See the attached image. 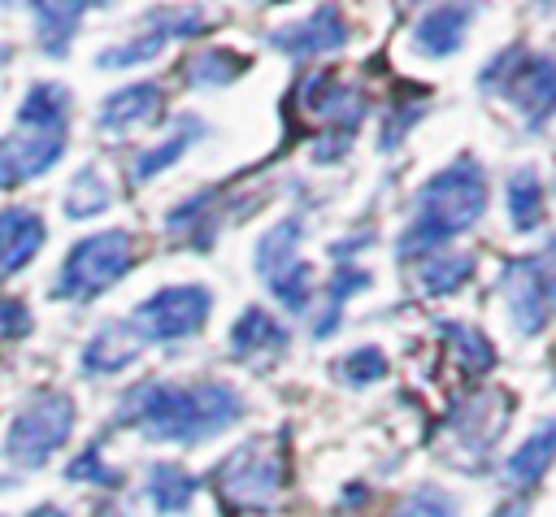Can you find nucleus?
Listing matches in <instances>:
<instances>
[{
	"label": "nucleus",
	"instance_id": "nucleus-27",
	"mask_svg": "<svg viewBox=\"0 0 556 517\" xmlns=\"http://www.w3.org/2000/svg\"><path fill=\"white\" fill-rule=\"evenodd\" d=\"M243 70H248V56H239L230 48H208L182 65V78H187V87H230Z\"/></svg>",
	"mask_w": 556,
	"mask_h": 517
},
{
	"label": "nucleus",
	"instance_id": "nucleus-36",
	"mask_svg": "<svg viewBox=\"0 0 556 517\" xmlns=\"http://www.w3.org/2000/svg\"><path fill=\"white\" fill-rule=\"evenodd\" d=\"M35 330V313L26 300H0V339H26Z\"/></svg>",
	"mask_w": 556,
	"mask_h": 517
},
{
	"label": "nucleus",
	"instance_id": "nucleus-17",
	"mask_svg": "<svg viewBox=\"0 0 556 517\" xmlns=\"http://www.w3.org/2000/svg\"><path fill=\"white\" fill-rule=\"evenodd\" d=\"M30 17H35V39H39V48H43V56H52V61H65L70 56V43H74V35H78V22L87 17V4L83 0H70V4H61V0H35L30 4Z\"/></svg>",
	"mask_w": 556,
	"mask_h": 517
},
{
	"label": "nucleus",
	"instance_id": "nucleus-18",
	"mask_svg": "<svg viewBox=\"0 0 556 517\" xmlns=\"http://www.w3.org/2000/svg\"><path fill=\"white\" fill-rule=\"evenodd\" d=\"M287 348V330L261 308V304H248L235 326H230V356L235 361H256L265 352H282Z\"/></svg>",
	"mask_w": 556,
	"mask_h": 517
},
{
	"label": "nucleus",
	"instance_id": "nucleus-12",
	"mask_svg": "<svg viewBox=\"0 0 556 517\" xmlns=\"http://www.w3.org/2000/svg\"><path fill=\"white\" fill-rule=\"evenodd\" d=\"M148 343L139 339V330L126 321V317H109V321H100L96 330H91V339L83 343V352H78V365H83V374H122L126 365H135L139 361V352H143Z\"/></svg>",
	"mask_w": 556,
	"mask_h": 517
},
{
	"label": "nucleus",
	"instance_id": "nucleus-1",
	"mask_svg": "<svg viewBox=\"0 0 556 517\" xmlns=\"http://www.w3.org/2000/svg\"><path fill=\"white\" fill-rule=\"evenodd\" d=\"M243 395L222 378H195V382H169L148 378L135 391L122 395V408L113 413L117 426L139 430L152 443H204L222 430H230L243 417Z\"/></svg>",
	"mask_w": 556,
	"mask_h": 517
},
{
	"label": "nucleus",
	"instance_id": "nucleus-19",
	"mask_svg": "<svg viewBox=\"0 0 556 517\" xmlns=\"http://www.w3.org/2000/svg\"><path fill=\"white\" fill-rule=\"evenodd\" d=\"M65 122H70V87L61 83H30V91L13 113L17 130H70Z\"/></svg>",
	"mask_w": 556,
	"mask_h": 517
},
{
	"label": "nucleus",
	"instance_id": "nucleus-4",
	"mask_svg": "<svg viewBox=\"0 0 556 517\" xmlns=\"http://www.w3.org/2000/svg\"><path fill=\"white\" fill-rule=\"evenodd\" d=\"M478 83L486 91H500L513 100L521 113L526 130H543L547 117L556 113V56L526 52V48H504L491 56V65L478 70Z\"/></svg>",
	"mask_w": 556,
	"mask_h": 517
},
{
	"label": "nucleus",
	"instance_id": "nucleus-23",
	"mask_svg": "<svg viewBox=\"0 0 556 517\" xmlns=\"http://www.w3.org/2000/svg\"><path fill=\"white\" fill-rule=\"evenodd\" d=\"M143 491H148V500H152L156 513H187V504L195 500L200 482H195V474H187L182 465H174V461H156V465L148 469Z\"/></svg>",
	"mask_w": 556,
	"mask_h": 517
},
{
	"label": "nucleus",
	"instance_id": "nucleus-26",
	"mask_svg": "<svg viewBox=\"0 0 556 517\" xmlns=\"http://www.w3.org/2000/svg\"><path fill=\"white\" fill-rule=\"evenodd\" d=\"M365 287H369V274H365L361 265H339V269L330 274V282H326L321 313L313 317V335H317V339H330L334 326H339V317H343V304H348L356 291H365Z\"/></svg>",
	"mask_w": 556,
	"mask_h": 517
},
{
	"label": "nucleus",
	"instance_id": "nucleus-21",
	"mask_svg": "<svg viewBox=\"0 0 556 517\" xmlns=\"http://www.w3.org/2000/svg\"><path fill=\"white\" fill-rule=\"evenodd\" d=\"M434 330H439V335H443V343L452 348L456 369H460L465 378H482L486 369H495V348H491V339H486L482 330H473L469 321L439 317V321H434Z\"/></svg>",
	"mask_w": 556,
	"mask_h": 517
},
{
	"label": "nucleus",
	"instance_id": "nucleus-30",
	"mask_svg": "<svg viewBox=\"0 0 556 517\" xmlns=\"http://www.w3.org/2000/svg\"><path fill=\"white\" fill-rule=\"evenodd\" d=\"M143 22H148L152 30H161L165 39H191V35H204V30L213 26L204 9H169V4L148 9Z\"/></svg>",
	"mask_w": 556,
	"mask_h": 517
},
{
	"label": "nucleus",
	"instance_id": "nucleus-6",
	"mask_svg": "<svg viewBox=\"0 0 556 517\" xmlns=\"http://www.w3.org/2000/svg\"><path fill=\"white\" fill-rule=\"evenodd\" d=\"M70 430H74V400L65 391H39L26 408L13 413L4 430V456L17 469H43L52 452L65 447Z\"/></svg>",
	"mask_w": 556,
	"mask_h": 517
},
{
	"label": "nucleus",
	"instance_id": "nucleus-14",
	"mask_svg": "<svg viewBox=\"0 0 556 517\" xmlns=\"http://www.w3.org/2000/svg\"><path fill=\"white\" fill-rule=\"evenodd\" d=\"M43 239H48V226L35 209H22V204L0 209V278L22 274L39 256Z\"/></svg>",
	"mask_w": 556,
	"mask_h": 517
},
{
	"label": "nucleus",
	"instance_id": "nucleus-37",
	"mask_svg": "<svg viewBox=\"0 0 556 517\" xmlns=\"http://www.w3.org/2000/svg\"><path fill=\"white\" fill-rule=\"evenodd\" d=\"M352 130H317V139H313V161H321V165H334L348 148H352Z\"/></svg>",
	"mask_w": 556,
	"mask_h": 517
},
{
	"label": "nucleus",
	"instance_id": "nucleus-15",
	"mask_svg": "<svg viewBox=\"0 0 556 517\" xmlns=\"http://www.w3.org/2000/svg\"><path fill=\"white\" fill-rule=\"evenodd\" d=\"M161 100L165 91L156 83H130V87H117L100 100L96 109V126L117 135V130H130V126H143V122H156L161 113Z\"/></svg>",
	"mask_w": 556,
	"mask_h": 517
},
{
	"label": "nucleus",
	"instance_id": "nucleus-31",
	"mask_svg": "<svg viewBox=\"0 0 556 517\" xmlns=\"http://www.w3.org/2000/svg\"><path fill=\"white\" fill-rule=\"evenodd\" d=\"M169 39L161 35V30H143V35H135L130 43H113V48H104L100 56H96V65L100 70H126V65H143V61H152L161 48H165Z\"/></svg>",
	"mask_w": 556,
	"mask_h": 517
},
{
	"label": "nucleus",
	"instance_id": "nucleus-13",
	"mask_svg": "<svg viewBox=\"0 0 556 517\" xmlns=\"http://www.w3.org/2000/svg\"><path fill=\"white\" fill-rule=\"evenodd\" d=\"M469 22H473V4H434L413 22V48L426 61H443V56L460 52Z\"/></svg>",
	"mask_w": 556,
	"mask_h": 517
},
{
	"label": "nucleus",
	"instance_id": "nucleus-32",
	"mask_svg": "<svg viewBox=\"0 0 556 517\" xmlns=\"http://www.w3.org/2000/svg\"><path fill=\"white\" fill-rule=\"evenodd\" d=\"M269 291L282 300V308H287V313H304V308H308V300H313V265H308V261L287 265L282 274H274V278H269Z\"/></svg>",
	"mask_w": 556,
	"mask_h": 517
},
{
	"label": "nucleus",
	"instance_id": "nucleus-7",
	"mask_svg": "<svg viewBox=\"0 0 556 517\" xmlns=\"http://www.w3.org/2000/svg\"><path fill=\"white\" fill-rule=\"evenodd\" d=\"M213 313V291L200 282H174L152 291L148 300L135 304V313L126 317L143 343H174V339H191L195 330H204Z\"/></svg>",
	"mask_w": 556,
	"mask_h": 517
},
{
	"label": "nucleus",
	"instance_id": "nucleus-39",
	"mask_svg": "<svg viewBox=\"0 0 556 517\" xmlns=\"http://www.w3.org/2000/svg\"><path fill=\"white\" fill-rule=\"evenodd\" d=\"M26 517H70V513H65L61 504H35V508H30Z\"/></svg>",
	"mask_w": 556,
	"mask_h": 517
},
{
	"label": "nucleus",
	"instance_id": "nucleus-33",
	"mask_svg": "<svg viewBox=\"0 0 556 517\" xmlns=\"http://www.w3.org/2000/svg\"><path fill=\"white\" fill-rule=\"evenodd\" d=\"M391 517H456V500H452L443 487L421 482L417 491H408V495L391 508Z\"/></svg>",
	"mask_w": 556,
	"mask_h": 517
},
{
	"label": "nucleus",
	"instance_id": "nucleus-22",
	"mask_svg": "<svg viewBox=\"0 0 556 517\" xmlns=\"http://www.w3.org/2000/svg\"><path fill=\"white\" fill-rule=\"evenodd\" d=\"M300 239H304V217H300V213H291V217H282L278 226H269V230L256 239V252H252L256 274L269 282L274 274H282L287 265H295V261H300V256H295Z\"/></svg>",
	"mask_w": 556,
	"mask_h": 517
},
{
	"label": "nucleus",
	"instance_id": "nucleus-2",
	"mask_svg": "<svg viewBox=\"0 0 556 517\" xmlns=\"http://www.w3.org/2000/svg\"><path fill=\"white\" fill-rule=\"evenodd\" d=\"M482 213H486V169L473 156H456L452 165H443L417 187V213L400 235L395 252L404 261L426 256L452 243L456 235H465Z\"/></svg>",
	"mask_w": 556,
	"mask_h": 517
},
{
	"label": "nucleus",
	"instance_id": "nucleus-16",
	"mask_svg": "<svg viewBox=\"0 0 556 517\" xmlns=\"http://www.w3.org/2000/svg\"><path fill=\"white\" fill-rule=\"evenodd\" d=\"M556 461V417H543L504 461V482L513 491H530L534 482H543V474Z\"/></svg>",
	"mask_w": 556,
	"mask_h": 517
},
{
	"label": "nucleus",
	"instance_id": "nucleus-28",
	"mask_svg": "<svg viewBox=\"0 0 556 517\" xmlns=\"http://www.w3.org/2000/svg\"><path fill=\"white\" fill-rule=\"evenodd\" d=\"M469 278H473V256H469V252H456V256H434V261H426V265L417 269L421 291H426V295H434V300H443V295L460 291Z\"/></svg>",
	"mask_w": 556,
	"mask_h": 517
},
{
	"label": "nucleus",
	"instance_id": "nucleus-3",
	"mask_svg": "<svg viewBox=\"0 0 556 517\" xmlns=\"http://www.w3.org/2000/svg\"><path fill=\"white\" fill-rule=\"evenodd\" d=\"M135 265V235L113 226V230H96L87 239H78L65 261L61 274L52 282V300H70V304H87L100 291H109L113 282H122Z\"/></svg>",
	"mask_w": 556,
	"mask_h": 517
},
{
	"label": "nucleus",
	"instance_id": "nucleus-29",
	"mask_svg": "<svg viewBox=\"0 0 556 517\" xmlns=\"http://www.w3.org/2000/svg\"><path fill=\"white\" fill-rule=\"evenodd\" d=\"M65 478H70V482H91V487H104V491H113V487H122V482H126V474H122V469H113V465L104 461L100 439H96V443H87V447L65 465Z\"/></svg>",
	"mask_w": 556,
	"mask_h": 517
},
{
	"label": "nucleus",
	"instance_id": "nucleus-8",
	"mask_svg": "<svg viewBox=\"0 0 556 517\" xmlns=\"http://www.w3.org/2000/svg\"><path fill=\"white\" fill-rule=\"evenodd\" d=\"M70 130H9L0 139V191L48 174L65 156Z\"/></svg>",
	"mask_w": 556,
	"mask_h": 517
},
{
	"label": "nucleus",
	"instance_id": "nucleus-34",
	"mask_svg": "<svg viewBox=\"0 0 556 517\" xmlns=\"http://www.w3.org/2000/svg\"><path fill=\"white\" fill-rule=\"evenodd\" d=\"M339 378L348 382V387H369V382H378L382 374H387V356H382V348H356V352H348V356H339Z\"/></svg>",
	"mask_w": 556,
	"mask_h": 517
},
{
	"label": "nucleus",
	"instance_id": "nucleus-35",
	"mask_svg": "<svg viewBox=\"0 0 556 517\" xmlns=\"http://www.w3.org/2000/svg\"><path fill=\"white\" fill-rule=\"evenodd\" d=\"M426 113V96H413V100H404V104H395L387 117H382V135H378V148L382 152H391V148H400V139L417 126V117Z\"/></svg>",
	"mask_w": 556,
	"mask_h": 517
},
{
	"label": "nucleus",
	"instance_id": "nucleus-38",
	"mask_svg": "<svg viewBox=\"0 0 556 517\" xmlns=\"http://www.w3.org/2000/svg\"><path fill=\"white\" fill-rule=\"evenodd\" d=\"M539 269H543V287H547V308L556 313V235H552L547 248L539 252Z\"/></svg>",
	"mask_w": 556,
	"mask_h": 517
},
{
	"label": "nucleus",
	"instance_id": "nucleus-41",
	"mask_svg": "<svg viewBox=\"0 0 556 517\" xmlns=\"http://www.w3.org/2000/svg\"><path fill=\"white\" fill-rule=\"evenodd\" d=\"M91 517H117V513H113V508H96Z\"/></svg>",
	"mask_w": 556,
	"mask_h": 517
},
{
	"label": "nucleus",
	"instance_id": "nucleus-20",
	"mask_svg": "<svg viewBox=\"0 0 556 517\" xmlns=\"http://www.w3.org/2000/svg\"><path fill=\"white\" fill-rule=\"evenodd\" d=\"M195 139H204V122H200V117H191V113H182V117L174 122V130H169L156 148H148V152H139V156H135L130 178H135V182H152V178H156L161 169H169V165H174V161H178Z\"/></svg>",
	"mask_w": 556,
	"mask_h": 517
},
{
	"label": "nucleus",
	"instance_id": "nucleus-11",
	"mask_svg": "<svg viewBox=\"0 0 556 517\" xmlns=\"http://www.w3.org/2000/svg\"><path fill=\"white\" fill-rule=\"evenodd\" d=\"M504 295H508V317L526 339L547 326L552 308H547V287H543L539 256H513L504 265Z\"/></svg>",
	"mask_w": 556,
	"mask_h": 517
},
{
	"label": "nucleus",
	"instance_id": "nucleus-24",
	"mask_svg": "<svg viewBox=\"0 0 556 517\" xmlns=\"http://www.w3.org/2000/svg\"><path fill=\"white\" fill-rule=\"evenodd\" d=\"M543 182H539V169L534 165H521L508 174V222L517 235H530L543 226Z\"/></svg>",
	"mask_w": 556,
	"mask_h": 517
},
{
	"label": "nucleus",
	"instance_id": "nucleus-9",
	"mask_svg": "<svg viewBox=\"0 0 556 517\" xmlns=\"http://www.w3.org/2000/svg\"><path fill=\"white\" fill-rule=\"evenodd\" d=\"M348 22H343V13L334 9V4H321L317 13H308V17H300V22H291V26H278V30H269V48H278V52H287V56H295V61H308V56H326V52H339L343 43H348Z\"/></svg>",
	"mask_w": 556,
	"mask_h": 517
},
{
	"label": "nucleus",
	"instance_id": "nucleus-40",
	"mask_svg": "<svg viewBox=\"0 0 556 517\" xmlns=\"http://www.w3.org/2000/svg\"><path fill=\"white\" fill-rule=\"evenodd\" d=\"M491 517H526V504H500Z\"/></svg>",
	"mask_w": 556,
	"mask_h": 517
},
{
	"label": "nucleus",
	"instance_id": "nucleus-5",
	"mask_svg": "<svg viewBox=\"0 0 556 517\" xmlns=\"http://www.w3.org/2000/svg\"><path fill=\"white\" fill-rule=\"evenodd\" d=\"M213 487L222 504L243 508V513H265L287 487V456L269 439H248L213 469Z\"/></svg>",
	"mask_w": 556,
	"mask_h": 517
},
{
	"label": "nucleus",
	"instance_id": "nucleus-25",
	"mask_svg": "<svg viewBox=\"0 0 556 517\" xmlns=\"http://www.w3.org/2000/svg\"><path fill=\"white\" fill-rule=\"evenodd\" d=\"M109 204H113V187H109V178L100 174V165H83V169L70 178V187H65V200H61L65 217H74V222L100 217Z\"/></svg>",
	"mask_w": 556,
	"mask_h": 517
},
{
	"label": "nucleus",
	"instance_id": "nucleus-10",
	"mask_svg": "<svg viewBox=\"0 0 556 517\" xmlns=\"http://www.w3.org/2000/svg\"><path fill=\"white\" fill-rule=\"evenodd\" d=\"M295 100H300V109H304L308 117L326 122L321 130H352V135H356V126H361V117H365V96H361L356 87L339 83L334 74H313V78H304L300 91H295Z\"/></svg>",
	"mask_w": 556,
	"mask_h": 517
}]
</instances>
